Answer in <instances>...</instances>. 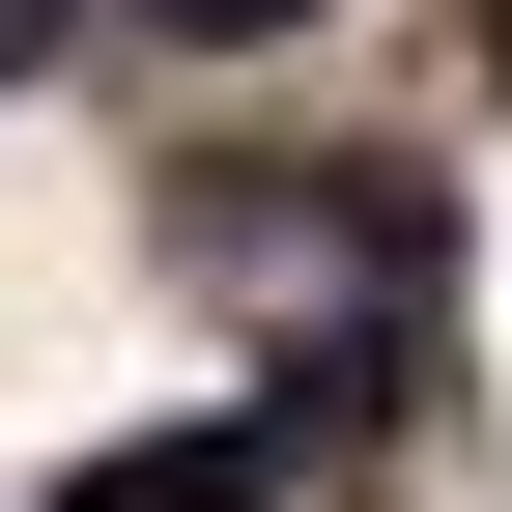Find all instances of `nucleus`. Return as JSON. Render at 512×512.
<instances>
[{
    "label": "nucleus",
    "mask_w": 512,
    "mask_h": 512,
    "mask_svg": "<svg viewBox=\"0 0 512 512\" xmlns=\"http://www.w3.org/2000/svg\"><path fill=\"white\" fill-rule=\"evenodd\" d=\"M143 29H200V57H256V29H313V0H143Z\"/></svg>",
    "instance_id": "1"
},
{
    "label": "nucleus",
    "mask_w": 512,
    "mask_h": 512,
    "mask_svg": "<svg viewBox=\"0 0 512 512\" xmlns=\"http://www.w3.org/2000/svg\"><path fill=\"white\" fill-rule=\"evenodd\" d=\"M484 57H512V0H484Z\"/></svg>",
    "instance_id": "2"
}]
</instances>
